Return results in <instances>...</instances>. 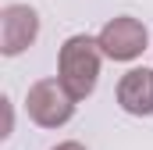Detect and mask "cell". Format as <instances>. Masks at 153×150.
I'll list each match as a JSON object with an SVG mask.
<instances>
[{
    "mask_svg": "<svg viewBox=\"0 0 153 150\" xmlns=\"http://www.w3.org/2000/svg\"><path fill=\"white\" fill-rule=\"evenodd\" d=\"M39 36V14L29 4H7L0 11V54L18 57L25 46H32Z\"/></svg>",
    "mask_w": 153,
    "mask_h": 150,
    "instance_id": "4",
    "label": "cell"
},
{
    "mask_svg": "<svg viewBox=\"0 0 153 150\" xmlns=\"http://www.w3.org/2000/svg\"><path fill=\"white\" fill-rule=\"evenodd\" d=\"M100 43L93 36H68L61 46V57H57V79L61 86L71 93V100H85L93 89H96V75H100Z\"/></svg>",
    "mask_w": 153,
    "mask_h": 150,
    "instance_id": "1",
    "label": "cell"
},
{
    "mask_svg": "<svg viewBox=\"0 0 153 150\" xmlns=\"http://www.w3.org/2000/svg\"><path fill=\"white\" fill-rule=\"evenodd\" d=\"M117 104L128 114H153V68H132L121 75Z\"/></svg>",
    "mask_w": 153,
    "mask_h": 150,
    "instance_id": "5",
    "label": "cell"
},
{
    "mask_svg": "<svg viewBox=\"0 0 153 150\" xmlns=\"http://www.w3.org/2000/svg\"><path fill=\"white\" fill-rule=\"evenodd\" d=\"M96 43H100L103 57H111V61H135V57L146 50L150 32H146V25H143L139 18L121 14V18H111V22L100 29Z\"/></svg>",
    "mask_w": 153,
    "mask_h": 150,
    "instance_id": "3",
    "label": "cell"
},
{
    "mask_svg": "<svg viewBox=\"0 0 153 150\" xmlns=\"http://www.w3.org/2000/svg\"><path fill=\"white\" fill-rule=\"evenodd\" d=\"M53 150H85V147H82V143H75V140H68V143H57Z\"/></svg>",
    "mask_w": 153,
    "mask_h": 150,
    "instance_id": "6",
    "label": "cell"
},
{
    "mask_svg": "<svg viewBox=\"0 0 153 150\" xmlns=\"http://www.w3.org/2000/svg\"><path fill=\"white\" fill-rule=\"evenodd\" d=\"M25 111H29V118H32L36 125H43V129H61L64 122H71L75 100H71V93L61 86V79H39V82L29 86Z\"/></svg>",
    "mask_w": 153,
    "mask_h": 150,
    "instance_id": "2",
    "label": "cell"
}]
</instances>
